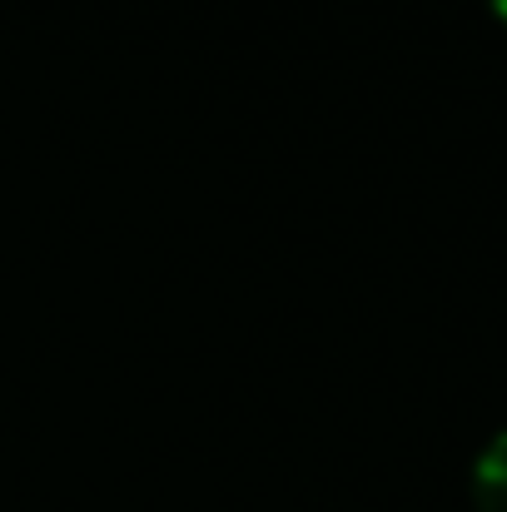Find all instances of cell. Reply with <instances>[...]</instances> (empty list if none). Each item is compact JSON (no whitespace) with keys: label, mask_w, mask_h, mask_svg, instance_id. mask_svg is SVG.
Here are the masks:
<instances>
[{"label":"cell","mask_w":507,"mask_h":512,"mask_svg":"<svg viewBox=\"0 0 507 512\" xmlns=\"http://www.w3.org/2000/svg\"><path fill=\"white\" fill-rule=\"evenodd\" d=\"M493 10H498V15H503V20H507V0H493Z\"/></svg>","instance_id":"obj_2"},{"label":"cell","mask_w":507,"mask_h":512,"mask_svg":"<svg viewBox=\"0 0 507 512\" xmlns=\"http://www.w3.org/2000/svg\"><path fill=\"white\" fill-rule=\"evenodd\" d=\"M473 508L507 512V428L498 438H488V448L473 463Z\"/></svg>","instance_id":"obj_1"}]
</instances>
